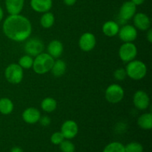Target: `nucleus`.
Segmentation results:
<instances>
[{
  "mask_svg": "<svg viewBox=\"0 0 152 152\" xmlns=\"http://www.w3.org/2000/svg\"><path fill=\"white\" fill-rule=\"evenodd\" d=\"M96 37L92 33H84L79 39V46L82 50L86 52L91 51L96 45Z\"/></svg>",
  "mask_w": 152,
  "mask_h": 152,
  "instance_id": "obj_10",
  "label": "nucleus"
},
{
  "mask_svg": "<svg viewBox=\"0 0 152 152\" xmlns=\"http://www.w3.org/2000/svg\"><path fill=\"white\" fill-rule=\"evenodd\" d=\"M126 74L129 77L134 80H140L147 74V67L144 62L140 60H134L129 62L126 68Z\"/></svg>",
  "mask_w": 152,
  "mask_h": 152,
  "instance_id": "obj_3",
  "label": "nucleus"
},
{
  "mask_svg": "<svg viewBox=\"0 0 152 152\" xmlns=\"http://www.w3.org/2000/svg\"><path fill=\"white\" fill-rule=\"evenodd\" d=\"M23 68L19 64H10L4 71V76L8 83L11 84H19L23 79Z\"/></svg>",
  "mask_w": 152,
  "mask_h": 152,
  "instance_id": "obj_4",
  "label": "nucleus"
},
{
  "mask_svg": "<svg viewBox=\"0 0 152 152\" xmlns=\"http://www.w3.org/2000/svg\"><path fill=\"white\" fill-rule=\"evenodd\" d=\"M31 7L37 13H45L51 9L53 0H31Z\"/></svg>",
  "mask_w": 152,
  "mask_h": 152,
  "instance_id": "obj_15",
  "label": "nucleus"
},
{
  "mask_svg": "<svg viewBox=\"0 0 152 152\" xmlns=\"http://www.w3.org/2000/svg\"><path fill=\"white\" fill-rule=\"evenodd\" d=\"M78 125L74 120H66L61 127V133L65 139L71 140L75 137L78 134Z\"/></svg>",
  "mask_w": 152,
  "mask_h": 152,
  "instance_id": "obj_11",
  "label": "nucleus"
},
{
  "mask_svg": "<svg viewBox=\"0 0 152 152\" xmlns=\"http://www.w3.org/2000/svg\"><path fill=\"white\" fill-rule=\"evenodd\" d=\"M54 62V58L48 53H41L34 59L33 69L38 74H44L51 70Z\"/></svg>",
  "mask_w": 152,
  "mask_h": 152,
  "instance_id": "obj_2",
  "label": "nucleus"
},
{
  "mask_svg": "<svg viewBox=\"0 0 152 152\" xmlns=\"http://www.w3.org/2000/svg\"><path fill=\"white\" fill-rule=\"evenodd\" d=\"M64 140H65V137L61 133V132H55L50 137V141L54 145H59Z\"/></svg>",
  "mask_w": 152,
  "mask_h": 152,
  "instance_id": "obj_28",
  "label": "nucleus"
},
{
  "mask_svg": "<svg viewBox=\"0 0 152 152\" xmlns=\"http://www.w3.org/2000/svg\"><path fill=\"white\" fill-rule=\"evenodd\" d=\"M33 63H34V59L32 56H29V55H24L22 56L20 59H19V65L20 67L24 69H29V68H32Z\"/></svg>",
  "mask_w": 152,
  "mask_h": 152,
  "instance_id": "obj_25",
  "label": "nucleus"
},
{
  "mask_svg": "<svg viewBox=\"0 0 152 152\" xmlns=\"http://www.w3.org/2000/svg\"><path fill=\"white\" fill-rule=\"evenodd\" d=\"M124 90L118 84L110 85L105 90V99L110 103H118L124 97Z\"/></svg>",
  "mask_w": 152,
  "mask_h": 152,
  "instance_id": "obj_5",
  "label": "nucleus"
},
{
  "mask_svg": "<svg viewBox=\"0 0 152 152\" xmlns=\"http://www.w3.org/2000/svg\"><path fill=\"white\" fill-rule=\"evenodd\" d=\"M39 122L40 124H41L42 126H48L50 124L51 120H50V119L49 118V117H48V116H43V117H40Z\"/></svg>",
  "mask_w": 152,
  "mask_h": 152,
  "instance_id": "obj_30",
  "label": "nucleus"
},
{
  "mask_svg": "<svg viewBox=\"0 0 152 152\" xmlns=\"http://www.w3.org/2000/svg\"><path fill=\"white\" fill-rule=\"evenodd\" d=\"M126 152H143V147L140 143L132 142L125 146Z\"/></svg>",
  "mask_w": 152,
  "mask_h": 152,
  "instance_id": "obj_26",
  "label": "nucleus"
},
{
  "mask_svg": "<svg viewBox=\"0 0 152 152\" xmlns=\"http://www.w3.org/2000/svg\"><path fill=\"white\" fill-rule=\"evenodd\" d=\"M137 55V48L133 42H124L119 49V56L125 62L134 60Z\"/></svg>",
  "mask_w": 152,
  "mask_h": 152,
  "instance_id": "obj_6",
  "label": "nucleus"
},
{
  "mask_svg": "<svg viewBox=\"0 0 152 152\" xmlns=\"http://www.w3.org/2000/svg\"><path fill=\"white\" fill-rule=\"evenodd\" d=\"M114 78L117 80H123L126 79V77H127V74H126V69L123 68H118V69L114 71Z\"/></svg>",
  "mask_w": 152,
  "mask_h": 152,
  "instance_id": "obj_29",
  "label": "nucleus"
},
{
  "mask_svg": "<svg viewBox=\"0 0 152 152\" xmlns=\"http://www.w3.org/2000/svg\"><path fill=\"white\" fill-rule=\"evenodd\" d=\"M59 148L62 152H74L75 151V145H74L72 142L67 140H64L60 144H59Z\"/></svg>",
  "mask_w": 152,
  "mask_h": 152,
  "instance_id": "obj_27",
  "label": "nucleus"
},
{
  "mask_svg": "<svg viewBox=\"0 0 152 152\" xmlns=\"http://www.w3.org/2000/svg\"><path fill=\"white\" fill-rule=\"evenodd\" d=\"M137 11V6L132 1H127L120 7L119 17L122 22H126L134 17Z\"/></svg>",
  "mask_w": 152,
  "mask_h": 152,
  "instance_id": "obj_9",
  "label": "nucleus"
},
{
  "mask_svg": "<svg viewBox=\"0 0 152 152\" xmlns=\"http://www.w3.org/2000/svg\"><path fill=\"white\" fill-rule=\"evenodd\" d=\"M118 35L124 42H133L137 37V31L133 25H125L120 28Z\"/></svg>",
  "mask_w": 152,
  "mask_h": 152,
  "instance_id": "obj_7",
  "label": "nucleus"
},
{
  "mask_svg": "<svg viewBox=\"0 0 152 152\" xmlns=\"http://www.w3.org/2000/svg\"><path fill=\"white\" fill-rule=\"evenodd\" d=\"M131 1H132L135 5L137 6V5H140V4H143L146 0H131Z\"/></svg>",
  "mask_w": 152,
  "mask_h": 152,
  "instance_id": "obj_33",
  "label": "nucleus"
},
{
  "mask_svg": "<svg viewBox=\"0 0 152 152\" xmlns=\"http://www.w3.org/2000/svg\"><path fill=\"white\" fill-rule=\"evenodd\" d=\"M48 53L53 58H59L63 53V45L59 40L54 39L48 45Z\"/></svg>",
  "mask_w": 152,
  "mask_h": 152,
  "instance_id": "obj_17",
  "label": "nucleus"
},
{
  "mask_svg": "<svg viewBox=\"0 0 152 152\" xmlns=\"http://www.w3.org/2000/svg\"><path fill=\"white\" fill-rule=\"evenodd\" d=\"M44 44L40 39L37 38L31 39L25 45V50L31 56H37L42 53Z\"/></svg>",
  "mask_w": 152,
  "mask_h": 152,
  "instance_id": "obj_8",
  "label": "nucleus"
},
{
  "mask_svg": "<svg viewBox=\"0 0 152 152\" xmlns=\"http://www.w3.org/2000/svg\"><path fill=\"white\" fill-rule=\"evenodd\" d=\"M137 124L143 130H150L152 128V114L145 113L142 114L137 120Z\"/></svg>",
  "mask_w": 152,
  "mask_h": 152,
  "instance_id": "obj_19",
  "label": "nucleus"
},
{
  "mask_svg": "<svg viewBox=\"0 0 152 152\" xmlns=\"http://www.w3.org/2000/svg\"><path fill=\"white\" fill-rule=\"evenodd\" d=\"M134 24L135 28L140 31H147L151 27V20L145 13H135L134 16Z\"/></svg>",
  "mask_w": 152,
  "mask_h": 152,
  "instance_id": "obj_13",
  "label": "nucleus"
},
{
  "mask_svg": "<svg viewBox=\"0 0 152 152\" xmlns=\"http://www.w3.org/2000/svg\"><path fill=\"white\" fill-rule=\"evenodd\" d=\"M50 71L55 77H62L66 71V64L62 59H57L56 61H54Z\"/></svg>",
  "mask_w": 152,
  "mask_h": 152,
  "instance_id": "obj_20",
  "label": "nucleus"
},
{
  "mask_svg": "<svg viewBox=\"0 0 152 152\" xmlns=\"http://www.w3.org/2000/svg\"><path fill=\"white\" fill-rule=\"evenodd\" d=\"M102 152H126L125 146L119 142H113L107 145Z\"/></svg>",
  "mask_w": 152,
  "mask_h": 152,
  "instance_id": "obj_24",
  "label": "nucleus"
},
{
  "mask_svg": "<svg viewBox=\"0 0 152 152\" xmlns=\"http://www.w3.org/2000/svg\"><path fill=\"white\" fill-rule=\"evenodd\" d=\"M148 32H147V35H146V38L148 39V41L150 43L152 42V30L151 28H149L148 30H147Z\"/></svg>",
  "mask_w": 152,
  "mask_h": 152,
  "instance_id": "obj_31",
  "label": "nucleus"
},
{
  "mask_svg": "<svg viewBox=\"0 0 152 152\" xmlns=\"http://www.w3.org/2000/svg\"><path fill=\"white\" fill-rule=\"evenodd\" d=\"M133 102L137 109L145 110L150 105V98L146 92L140 90L134 95Z\"/></svg>",
  "mask_w": 152,
  "mask_h": 152,
  "instance_id": "obj_12",
  "label": "nucleus"
},
{
  "mask_svg": "<svg viewBox=\"0 0 152 152\" xmlns=\"http://www.w3.org/2000/svg\"><path fill=\"white\" fill-rule=\"evenodd\" d=\"M2 30L4 35L10 39L22 42L31 36L32 25L29 19L22 15H9L3 22Z\"/></svg>",
  "mask_w": 152,
  "mask_h": 152,
  "instance_id": "obj_1",
  "label": "nucleus"
},
{
  "mask_svg": "<svg viewBox=\"0 0 152 152\" xmlns=\"http://www.w3.org/2000/svg\"><path fill=\"white\" fill-rule=\"evenodd\" d=\"M13 110V103L9 98L3 97L0 99V113L4 115L11 114Z\"/></svg>",
  "mask_w": 152,
  "mask_h": 152,
  "instance_id": "obj_21",
  "label": "nucleus"
},
{
  "mask_svg": "<svg viewBox=\"0 0 152 152\" xmlns=\"http://www.w3.org/2000/svg\"><path fill=\"white\" fill-rule=\"evenodd\" d=\"M55 22L54 15L51 12H45L40 18V24L44 28H50L53 25Z\"/></svg>",
  "mask_w": 152,
  "mask_h": 152,
  "instance_id": "obj_23",
  "label": "nucleus"
},
{
  "mask_svg": "<svg viewBox=\"0 0 152 152\" xmlns=\"http://www.w3.org/2000/svg\"><path fill=\"white\" fill-rule=\"evenodd\" d=\"M102 32L105 36L108 37H113L117 35L120 30V26L118 23L115 21H108L105 22L102 25Z\"/></svg>",
  "mask_w": 152,
  "mask_h": 152,
  "instance_id": "obj_18",
  "label": "nucleus"
},
{
  "mask_svg": "<svg viewBox=\"0 0 152 152\" xmlns=\"http://www.w3.org/2000/svg\"><path fill=\"white\" fill-rule=\"evenodd\" d=\"M10 152H23V150H22L21 148H19V147L16 146L11 148Z\"/></svg>",
  "mask_w": 152,
  "mask_h": 152,
  "instance_id": "obj_34",
  "label": "nucleus"
},
{
  "mask_svg": "<svg viewBox=\"0 0 152 152\" xmlns=\"http://www.w3.org/2000/svg\"><path fill=\"white\" fill-rule=\"evenodd\" d=\"M25 4V0H5V7L10 15L20 14Z\"/></svg>",
  "mask_w": 152,
  "mask_h": 152,
  "instance_id": "obj_16",
  "label": "nucleus"
},
{
  "mask_svg": "<svg viewBox=\"0 0 152 152\" xmlns=\"http://www.w3.org/2000/svg\"><path fill=\"white\" fill-rule=\"evenodd\" d=\"M57 107V102L53 98L46 97L42 101L41 108L47 113H51L56 110Z\"/></svg>",
  "mask_w": 152,
  "mask_h": 152,
  "instance_id": "obj_22",
  "label": "nucleus"
},
{
  "mask_svg": "<svg viewBox=\"0 0 152 152\" xmlns=\"http://www.w3.org/2000/svg\"><path fill=\"white\" fill-rule=\"evenodd\" d=\"M63 1L67 6H73L77 2V0H63Z\"/></svg>",
  "mask_w": 152,
  "mask_h": 152,
  "instance_id": "obj_32",
  "label": "nucleus"
},
{
  "mask_svg": "<svg viewBox=\"0 0 152 152\" xmlns=\"http://www.w3.org/2000/svg\"><path fill=\"white\" fill-rule=\"evenodd\" d=\"M3 17H4V12H3L2 8H1V7H0V22H1V21H2Z\"/></svg>",
  "mask_w": 152,
  "mask_h": 152,
  "instance_id": "obj_35",
  "label": "nucleus"
},
{
  "mask_svg": "<svg viewBox=\"0 0 152 152\" xmlns=\"http://www.w3.org/2000/svg\"><path fill=\"white\" fill-rule=\"evenodd\" d=\"M41 117V114L37 108H28L22 113V119L24 121L28 124H35L38 123Z\"/></svg>",
  "mask_w": 152,
  "mask_h": 152,
  "instance_id": "obj_14",
  "label": "nucleus"
}]
</instances>
